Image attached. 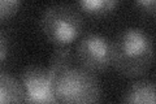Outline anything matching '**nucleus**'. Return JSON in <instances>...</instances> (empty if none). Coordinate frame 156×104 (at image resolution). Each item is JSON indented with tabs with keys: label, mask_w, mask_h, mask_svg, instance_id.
Here are the masks:
<instances>
[{
	"label": "nucleus",
	"mask_w": 156,
	"mask_h": 104,
	"mask_svg": "<svg viewBox=\"0 0 156 104\" xmlns=\"http://www.w3.org/2000/svg\"><path fill=\"white\" fill-rule=\"evenodd\" d=\"M154 57V41L143 29L126 27L112 41V65L124 76L135 77L146 73Z\"/></svg>",
	"instance_id": "obj_1"
},
{
	"label": "nucleus",
	"mask_w": 156,
	"mask_h": 104,
	"mask_svg": "<svg viewBox=\"0 0 156 104\" xmlns=\"http://www.w3.org/2000/svg\"><path fill=\"white\" fill-rule=\"evenodd\" d=\"M48 70L57 104H95L99 100L100 86L92 72L73 64Z\"/></svg>",
	"instance_id": "obj_2"
},
{
	"label": "nucleus",
	"mask_w": 156,
	"mask_h": 104,
	"mask_svg": "<svg viewBox=\"0 0 156 104\" xmlns=\"http://www.w3.org/2000/svg\"><path fill=\"white\" fill-rule=\"evenodd\" d=\"M81 13L69 4H52L42 13L41 27L44 37L57 47H64L76 41L82 31Z\"/></svg>",
	"instance_id": "obj_3"
},
{
	"label": "nucleus",
	"mask_w": 156,
	"mask_h": 104,
	"mask_svg": "<svg viewBox=\"0 0 156 104\" xmlns=\"http://www.w3.org/2000/svg\"><path fill=\"white\" fill-rule=\"evenodd\" d=\"M76 57L87 70L103 72L112 65V42L101 34L87 33L77 43Z\"/></svg>",
	"instance_id": "obj_4"
},
{
	"label": "nucleus",
	"mask_w": 156,
	"mask_h": 104,
	"mask_svg": "<svg viewBox=\"0 0 156 104\" xmlns=\"http://www.w3.org/2000/svg\"><path fill=\"white\" fill-rule=\"evenodd\" d=\"M21 85L25 102L41 104H57L52 92L51 74L48 69L41 66H27L21 73Z\"/></svg>",
	"instance_id": "obj_5"
},
{
	"label": "nucleus",
	"mask_w": 156,
	"mask_h": 104,
	"mask_svg": "<svg viewBox=\"0 0 156 104\" xmlns=\"http://www.w3.org/2000/svg\"><path fill=\"white\" fill-rule=\"evenodd\" d=\"M122 104H156V83L150 80H139L126 90Z\"/></svg>",
	"instance_id": "obj_6"
},
{
	"label": "nucleus",
	"mask_w": 156,
	"mask_h": 104,
	"mask_svg": "<svg viewBox=\"0 0 156 104\" xmlns=\"http://www.w3.org/2000/svg\"><path fill=\"white\" fill-rule=\"evenodd\" d=\"M25 94L21 82L9 73L2 70L0 73V104H22Z\"/></svg>",
	"instance_id": "obj_7"
},
{
	"label": "nucleus",
	"mask_w": 156,
	"mask_h": 104,
	"mask_svg": "<svg viewBox=\"0 0 156 104\" xmlns=\"http://www.w3.org/2000/svg\"><path fill=\"white\" fill-rule=\"evenodd\" d=\"M119 5V2L116 0H82L78 3L81 11L92 16H104L111 12H113L116 7Z\"/></svg>",
	"instance_id": "obj_8"
},
{
	"label": "nucleus",
	"mask_w": 156,
	"mask_h": 104,
	"mask_svg": "<svg viewBox=\"0 0 156 104\" xmlns=\"http://www.w3.org/2000/svg\"><path fill=\"white\" fill-rule=\"evenodd\" d=\"M73 63V53L72 49L69 47H57L55 49V52L52 53L51 57V63H50V68L48 69H55V68H60L68 65V64Z\"/></svg>",
	"instance_id": "obj_9"
},
{
	"label": "nucleus",
	"mask_w": 156,
	"mask_h": 104,
	"mask_svg": "<svg viewBox=\"0 0 156 104\" xmlns=\"http://www.w3.org/2000/svg\"><path fill=\"white\" fill-rule=\"evenodd\" d=\"M20 5H21V3L16 2V0H3L0 3V17L4 20L12 16V14H14L18 11Z\"/></svg>",
	"instance_id": "obj_10"
},
{
	"label": "nucleus",
	"mask_w": 156,
	"mask_h": 104,
	"mask_svg": "<svg viewBox=\"0 0 156 104\" xmlns=\"http://www.w3.org/2000/svg\"><path fill=\"white\" fill-rule=\"evenodd\" d=\"M135 7L147 14L156 16V0H139L135 3Z\"/></svg>",
	"instance_id": "obj_11"
},
{
	"label": "nucleus",
	"mask_w": 156,
	"mask_h": 104,
	"mask_svg": "<svg viewBox=\"0 0 156 104\" xmlns=\"http://www.w3.org/2000/svg\"><path fill=\"white\" fill-rule=\"evenodd\" d=\"M0 46H2V49H0V57H2V61H4L5 60V55H7V35H5V31L4 30H2Z\"/></svg>",
	"instance_id": "obj_12"
},
{
	"label": "nucleus",
	"mask_w": 156,
	"mask_h": 104,
	"mask_svg": "<svg viewBox=\"0 0 156 104\" xmlns=\"http://www.w3.org/2000/svg\"><path fill=\"white\" fill-rule=\"evenodd\" d=\"M22 104H41V103H27V102H23Z\"/></svg>",
	"instance_id": "obj_13"
}]
</instances>
